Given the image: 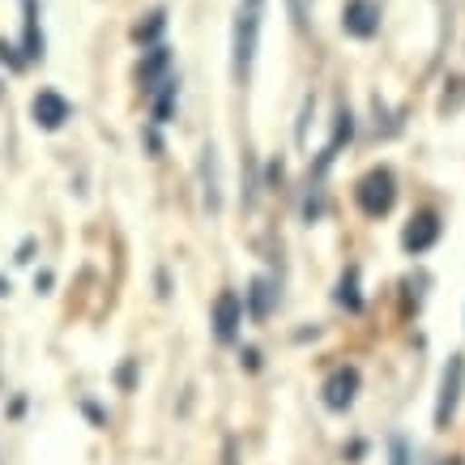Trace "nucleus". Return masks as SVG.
I'll return each mask as SVG.
<instances>
[{"mask_svg":"<svg viewBox=\"0 0 465 465\" xmlns=\"http://www.w3.org/2000/svg\"><path fill=\"white\" fill-rule=\"evenodd\" d=\"M261 22H265V0H240V9H235V30H231V73H235L240 85H248V77H252Z\"/></svg>","mask_w":465,"mask_h":465,"instance_id":"f257e3e1","label":"nucleus"},{"mask_svg":"<svg viewBox=\"0 0 465 465\" xmlns=\"http://www.w3.org/2000/svg\"><path fill=\"white\" fill-rule=\"evenodd\" d=\"M465 389V359L452 354L449 367H444V381H440V401H436V427H449L452 414H457V401H461Z\"/></svg>","mask_w":465,"mask_h":465,"instance_id":"f03ea898","label":"nucleus"},{"mask_svg":"<svg viewBox=\"0 0 465 465\" xmlns=\"http://www.w3.org/2000/svg\"><path fill=\"white\" fill-rule=\"evenodd\" d=\"M240 324H243V303L235 291H223V295L213 299V338L223 341H235L240 338Z\"/></svg>","mask_w":465,"mask_h":465,"instance_id":"7ed1b4c3","label":"nucleus"},{"mask_svg":"<svg viewBox=\"0 0 465 465\" xmlns=\"http://www.w3.org/2000/svg\"><path fill=\"white\" fill-rule=\"evenodd\" d=\"M393 175L389 171H371V175H363V183H359V205H363L367 213H389L393 210Z\"/></svg>","mask_w":465,"mask_h":465,"instance_id":"20e7f679","label":"nucleus"},{"mask_svg":"<svg viewBox=\"0 0 465 465\" xmlns=\"http://www.w3.org/2000/svg\"><path fill=\"white\" fill-rule=\"evenodd\" d=\"M341 30L354 35V39H371L381 30V5L376 0H351L341 9Z\"/></svg>","mask_w":465,"mask_h":465,"instance_id":"39448f33","label":"nucleus"},{"mask_svg":"<svg viewBox=\"0 0 465 465\" xmlns=\"http://www.w3.org/2000/svg\"><path fill=\"white\" fill-rule=\"evenodd\" d=\"M354 393H359V371H354V367H338V371L324 381V406L329 410H351Z\"/></svg>","mask_w":465,"mask_h":465,"instance_id":"423d86ee","label":"nucleus"},{"mask_svg":"<svg viewBox=\"0 0 465 465\" xmlns=\"http://www.w3.org/2000/svg\"><path fill=\"white\" fill-rule=\"evenodd\" d=\"M69 99L64 94H56V90H39L35 94V103H30V115H35V124L39 128H60L64 120H69Z\"/></svg>","mask_w":465,"mask_h":465,"instance_id":"0eeeda50","label":"nucleus"},{"mask_svg":"<svg viewBox=\"0 0 465 465\" xmlns=\"http://www.w3.org/2000/svg\"><path fill=\"white\" fill-rule=\"evenodd\" d=\"M201 180H205V205H210V213L223 210V175H218V150H205L201 154Z\"/></svg>","mask_w":465,"mask_h":465,"instance_id":"6e6552de","label":"nucleus"},{"mask_svg":"<svg viewBox=\"0 0 465 465\" xmlns=\"http://www.w3.org/2000/svg\"><path fill=\"white\" fill-rule=\"evenodd\" d=\"M22 17H26V39H22V52H26V60H43V30H39V0H22Z\"/></svg>","mask_w":465,"mask_h":465,"instance_id":"1a4fd4ad","label":"nucleus"},{"mask_svg":"<svg viewBox=\"0 0 465 465\" xmlns=\"http://www.w3.org/2000/svg\"><path fill=\"white\" fill-rule=\"evenodd\" d=\"M436 235H440L436 213H419V218H414V226L406 231V248H410V252H427V248L436 243Z\"/></svg>","mask_w":465,"mask_h":465,"instance_id":"9d476101","label":"nucleus"},{"mask_svg":"<svg viewBox=\"0 0 465 465\" xmlns=\"http://www.w3.org/2000/svg\"><path fill=\"white\" fill-rule=\"evenodd\" d=\"M167 64H171V52L167 47H150L142 60V85L145 90H154V85L167 82Z\"/></svg>","mask_w":465,"mask_h":465,"instance_id":"9b49d317","label":"nucleus"},{"mask_svg":"<svg viewBox=\"0 0 465 465\" xmlns=\"http://www.w3.org/2000/svg\"><path fill=\"white\" fill-rule=\"evenodd\" d=\"M150 94H154V124H167L171 112H175V99H180V90H175V77H167L163 85H154Z\"/></svg>","mask_w":465,"mask_h":465,"instance_id":"f8f14e48","label":"nucleus"},{"mask_svg":"<svg viewBox=\"0 0 465 465\" xmlns=\"http://www.w3.org/2000/svg\"><path fill=\"white\" fill-rule=\"evenodd\" d=\"M338 303H341V308H351V312H359V269H351V273L341 278Z\"/></svg>","mask_w":465,"mask_h":465,"instance_id":"ddd939ff","label":"nucleus"},{"mask_svg":"<svg viewBox=\"0 0 465 465\" xmlns=\"http://www.w3.org/2000/svg\"><path fill=\"white\" fill-rule=\"evenodd\" d=\"M269 286L265 282H252V291H248V303H252V321H265L269 316Z\"/></svg>","mask_w":465,"mask_h":465,"instance_id":"4468645a","label":"nucleus"},{"mask_svg":"<svg viewBox=\"0 0 465 465\" xmlns=\"http://www.w3.org/2000/svg\"><path fill=\"white\" fill-rule=\"evenodd\" d=\"M351 133H354V120H351V112L341 107V112H338V133H333V145H329V154H324V163H329V158L338 154V145H341V142H351Z\"/></svg>","mask_w":465,"mask_h":465,"instance_id":"2eb2a0df","label":"nucleus"},{"mask_svg":"<svg viewBox=\"0 0 465 465\" xmlns=\"http://www.w3.org/2000/svg\"><path fill=\"white\" fill-rule=\"evenodd\" d=\"M163 26H167V14L158 9V14H150V22H145V26H137L133 35H137V43H154L158 35H163Z\"/></svg>","mask_w":465,"mask_h":465,"instance_id":"dca6fc26","label":"nucleus"},{"mask_svg":"<svg viewBox=\"0 0 465 465\" xmlns=\"http://www.w3.org/2000/svg\"><path fill=\"white\" fill-rule=\"evenodd\" d=\"M389 465H410V444L401 436H393V444H389Z\"/></svg>","mask_w":465,"mask_h":465,"instance_id":"f3484780","label":"nucleus"},{"mask_svg":"<svg viewBox=\"0 0 465 465\" xmlns=\"http://www.w3.org/2000/svg\"><path fill=\"white\" fill-rule=\"evenodd\" d=\"M291 5V17H295V26H308V9H312V0H286Z\"/></svg>","mask_w":465,"mask_h":465,"instance_id":"a211bd4d","label":"nucleus"},{"mask_svg":"<svg viewBox=\"0 0 465 465\" xmlns=\"http://www.w3.org/2000/svg\"><path fill=\"white\" fill-rule=\"evenodd\" d=\"M444 465H461V461H457V457H449V461H444Z\"/></svg>","mask_w":465,"mask_h":465,"instance_id":"6ab92c4d","label":"nucleus"}]
</instances>
